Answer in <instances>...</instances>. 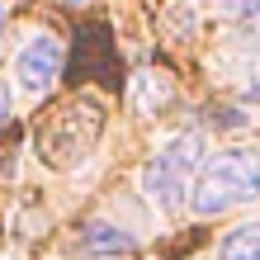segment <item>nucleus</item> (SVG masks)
I'll list each match as a JSON object with an SVG mask.
<instances>
[{
	"mask_svg": "<svg viewBox=\"0 0 260 260\" xmlns=\"http://www.w3.org/2000/svg\"><path fill=\"white\" fill-rule=\"evenodd\" d=\"M81 251L85 255H118V251H133V237L118 222L95 218V222H85V232H81Z\"/></svg>",
	"mask_w": 260,
	"mask_h": 260,
	"instance_id": "20e7f679",
	"label": "nucleus"
},
{
	"mask_svg": "<svg viewBox=\"0 0 260 260\" xmlns=\"http://www.w3.org/2000/svg\"><path fill=\"white\" fill-rule=\"evenodd\" d=\"M5 118H10V90L0 85V123H5Z\"/></svg>",
	"mask_w": 260,
	"mask_h": 260,
	"instance_id": "6e6552de",
	"label": "nucleus"
},
{
	"mask_svg": "<svg viewBox=\"0 0 260 260\" xmlns=\"http://www.w3.org/2000/svg\"><path fill=\"white\" fill-rule=\"evenodd\" d=\"M260 199V151L255 147H227L218 156H208V166L199 171L189 189L194 218H218V213Z\"/></svg>",
	"mask_w": 260,
	"mask_h": 260,
	"instance_id": "f257e3e1",
	"label": "nucleus"
},
{
	"mask_svg": "<svg viewBox=\"0 0 260 260\" xmlns=\"http://www.w3.org/2000/svg\"><path fill=\"white\" fill-rule=\"evenodd\" d=\"M166 100H171L166 76H151V71L137 76V104H142V109H151V104H166Z\"/></svg>",
	"mask_w": 260,
	"mask_h": 260,
	"instance_id": "423d86ee",
	"label": "nucleus"
},
{
	"mask_svg": "<svg viewBox=\"0 0 260 260\" xmlns=\"http://www.w3.org/2000/svg\"><path fill=\"white\" fill-rule=\"evenodd\" d=\"M57 71H62V43L52 34H34L19 48L14 57V81H19L24 95H43V90H52Z\"/></svg>",
	"mask_w": 260,
	"mask_h": 260,
	"instance_id": "7ed1b4c3",
	"label": "nucleus"
},
{
	"mask_svg": "<svg viewBox=\"0 0 260 260\" xmlns=\"http://www.w3.org/2000/svg\"><path fill=\"white\" fill-rule=\"evenodd\" d=\"M67 5H85V0H67Z\"/></svg>",
	"mask_w": 260,
	"mask_h": 260,
	"instance_id": "9d476101",
	"label": "nucleus"
},
{
	"mask_svg": "<svg viewBox=\"0 0 260 260\" xmlns=\"http://www.w3.org/2000/svg\"><path fill=\"white\" fill-rule=\"evenodd\" d=\"M208 137L199 128H185L175 137H166V142L156 147V156L147 161L142 171V194L156 204L161 213H175L180 204H189V189H194V171H204L208 166Z\"/></svg>",
	"mask_w": 260,
	"mask_h": 260,
	"instance_id": "f03ea898",
	"label": "nucleus"
},
{
	"mask_svg": "<svg viewBox=\"0 0 260 260\" xmlns=\"http://www.w3.org/2000/svg\"><path fill=\"white\" fill-rule=\"evenodd\" d=\"M222 14H232V19H251V14H260V0H213Z\"/></svg>",
	"mask_w": 260,
	"mask_h": 260,
	"instance_id": "0eeeda50",
	"label": "nucleus"
},
{
	"mask_svg": "<svg viewBox=\"0 0 260 260\" xmlns=\"http://www.w3.org/2000/svg\"><path fill=\"white\" fill-rule=\"evenodd\" d=\"M0 28H5V5H0Z\"/></svg>",
	"mask_w": 260,
	"mask_h": 260,
	"instance_id": "1a4fd4ad",
	"label": "nucleus"
},
{
	"mask_svg": "<svg viewBox=\"0 0 260 260\" xmlns=\"http://www.w3.org/2000/svg\"><path fill=\"white\" fill-rule=\"evenodd\" d=\"M218 260H260V222H241L218 241Z\"/></svg>",
	"mask_w": 260,
	"mask_h": 260,
	"instance_id": "39448f33",
	"label": "nucleus"
}]
</instances>
